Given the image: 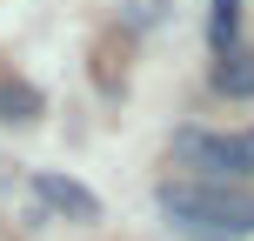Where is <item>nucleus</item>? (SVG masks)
<instances>
[{
  "mask_svg": "<svg viewBox=\"0 0 254 241\" xmlns=\"http://www.w3.org/2000/svg\"><path fill=\"white\" fill-rule=\"evenodd\" d=\"M167 228L194 241H248L254 235V188H221V181H161L154 188Z\"/></svg>",
  "mask_w": 254,
  "mask_h": 241,
  "instance_id": "f257e3e1",
  "label": "nucleus"
},
{
  "mask_svg": "<svg viewBox=\"0 0 254 241\" xmlns=\"http://www.w3.org/2000/svg\"><path fill=\"white\" fill-rule=\"evenodd\" d=\"M174 161L188 167V181L241 188V181L254 174V127L248 134H201V127H181L174 134Z\"/></svg>",
  "mask_w": 254,
  "mask_h": 241,
  "instance_id": "f03ea898",
  "label": "nucleus"
},
{
  "mask_svg": "<svg viewBox=\"0 0 254 241\" xmlns=\"http://www.w3.org/2000/svg\"><path fill=\"white\" fill-rule=\"evenodd\" d=\"M34 194L54 208V215H67V221H101V194L80 188L74 174H34Z\"/></svg>",
  "mask_w": 254,
  "mask_h": 241,
  "instance_id": "7ed1b4c3",
  "label": "nucleus"
},
{
  "mask_svg": "<svg viewBox=\"0 0 254 241\" xmlns=\"http://www.w3.org/2000/svg\"><path fill=\"white\" fill-rule=\"evenodd\" d=\"M214 87L228 94V101H254V54H248V47L221 54V67H214Z\"/></svg>",
  "mask_w": 254,
  "mask_h": 241,
  "instance_id": "20e7f679",
  "label": "nucleus"
},
{
  "mask_svg": "<svg viewBox=\"0 0 254 241\" xmlns=\"http://www.w3.org/2000/svg\"><path fill=\"white\" fill-rule=\"evenodd\" d=\"M234 27H241V0H214V13H207V40H214V54H234Z\"/></svg>",
  "mask_w": 254,
  "mask_h": 241,
  "instance_id": "39448f33",
  "label": "nucleus"
},
{
  "mask_svg": "<svg viewBox=\"0 0 254 241\" xmlns=\"http://www.w3.org/2000/svg\"><path fill=\"white\" fill-rule=\"evenodd\" d=\"M40 94L34 87H0V121H34Z\"/></svg>",
  "mask_w": 254,
  "mask_h": 241,
  "instance_id": "423d86ee",
  "label": "nucleus"
}]
</instances>
